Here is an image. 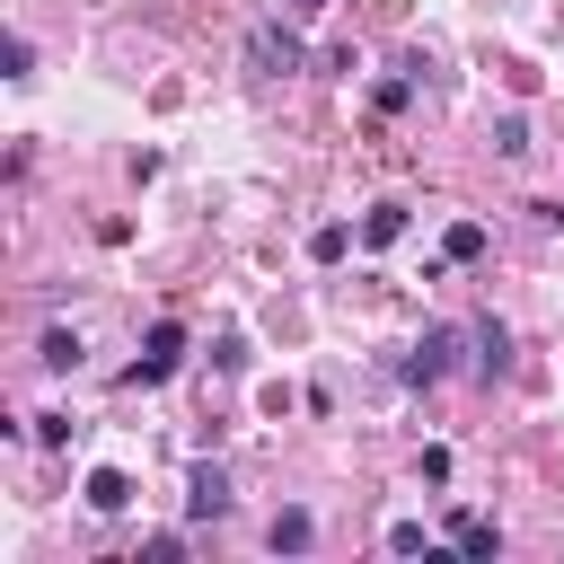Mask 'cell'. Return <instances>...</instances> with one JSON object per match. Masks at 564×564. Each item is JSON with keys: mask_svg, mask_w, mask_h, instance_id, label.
I'll return each mask as SVG.
<instances>
[{"mask_svg": "<svg viewBox=\"0 0 564 564\" xmlns=\"http://www.w3.org/2000/svg\"><path fill=\"white\" fill-rule=\"evenodd\" d=\"M44 370H79V335H70V326L44 335Z\"/></svg>", "mask_w": 564, "mask_h": 564, "instance_id": "10", "label": "cell"}, {"mask_svg": "<svg viewBox=\"0 0 564 564\" xmlns=\"http://www.w3.org/2000/svg\"><path fill=\"white\" fill-rule=\"evenodd\" d=\"M476 370H485V379H502V370H511V335H502L494 317L476 326Z\"/></svg>", "mask_w": 564, "mask_h": 564, "instance_id": "5", "label": "cell"}, {"mask_svg": "<svg viewBox=\"0 0 564 564\" xmlns=\"http://www.w3.org/2000/svg\"><path fill=\"white\" fill-rule=\"evenodd\" d=\"M388 546H397V555H423L432 538H423V520H397V529H388Z\"/></svg>", "mask_w": 564, "mask_h": 564, "instance_id": "14", "label": "cell"}, {"mask_svg": "<svg viewBox=\"0 0 564 564\" xmlns=\"http://www.w3.org/2000/svg\"><path fill=\"white\" fill-rule=\"evenodd\" d=\"M247 70H264V79H282V70H300V35L264 18V26L247 35Z\"/></svg>", "mask_w": 564, "mask_h": 564, "instance_id": "1", "label": "cell"}, {"mask_svg": "<svg viewBox=\"0 0 564 564\" xmlns=\"http://www.w3.org/2000/svg\"><path fill=\"white\" fill-rule=\"evenodd\" d=\"M123 502H132V476L123 467H97L88 476V511H123Z\"/></svg>", "mask_w": 564, "mask_h": 564, "instance_id": "6", "label": "cell"}, {"mask_svg": "<svg viewBox=\"0 0 564 564\" xmlns=\"http://www.w3.org/2000/svg\"><path fill=\"white\" fill-rule=\"evenodd\" d=\"M344 247H352V229H344V220H335V229H317V238H308V256H317V264H335V256H344Z\"/></svg>", "mask_w": 564, "mask_h": 564, "instance_id": "13", "label": "cell"}, {"mask_svg": "<svg viewBox=\"0 0 564 564\" xmlns=\"http://www.w3.org/2000/svg\"><path fill=\"white\" fill-rule=\"evenodd\" d=\"M449 546H467V555H494L502 538H494V529H485L476 511H458V520H449Z\"/></svg>", "mask_w": 564, "mask_h": 564, "instance_id": "8", "label": "cell"}, {"mask_svg": "<svg viewBox=\"0 0 564 564\" xmlns=\"http://www.w3.org/2000/svg\"><path fill=\"white\" fill-rule=\"evenodd\" d=\"M449 344H458V335H449V326H432V335L414 344V361H405V379H423V388H432V379L449 370Z\"/></svg>", "mask_w": 564, "mask_h": 564, "instance_id": "4", "label": "cell"}, {"mask_svg": "<svg viewBox=\"0 0 564 564\" xmlns=\"http://www.w3.org/2000/svg\"><path fill=\"white\" fill-rule=\"evenodd\" d=\"M185 511H194V520H220V511H229V476H220V467H194V485H185Z\"/></svg>", "mask_w": 564, "mask_h": 564, "instance_id": "3", "label": "cell"}, {"mask_svg": "<svg viewBox=\"0 0 564 564\" xmlns=\"http://www.w3.org/2000/svg\"><path fill=\"white\" fill-rule=\"evenodd\" d=\"M291 9H326V0H291Z\"/></svg>", "mask_w": 564, "mask_h": 564, "instance_id": "15", "label": "cell"}, {"mask_svg": "<svg viewBox=\"0 0 564 564\" xmlns=\"http://www.w3.org/2000/svg\"><path fill=\"white\" fill-rule=\"evenodd\" d=\"M494 150H502V159H520V150H529V123H520V115H502V123H494Z\"/></svg>", "mask_w": 564, "mask_h": 564, "instance_id": "12", "label": "cell"}, {"mask_svg": "<svg viewBox=\"0 0 564 564\" xmlns=\"http://www.w3.org/2000/svg\"><path fill=\"white\" fill-rule=\"evenodd\" d=\"M282 546H291V555L308 546V511H282V520H273V555H282Z\"/></svg>", "mask_w": 564, "mask_h": 564, "instance_id": "11", "label": "cell"}, {"mask_svg": "<svg viewBox=\"0 0 564 564\" xmlns=\"http://www.w3.org/2000/svg\"><path fill=\"white\" fill-rule=\"evenodd\" d=\"M397 238H405V212H397V203H379V212L361 220V247H397Z\"/></svg>", "mask_w": 564, "mask_h": 564, "instance_id": "7", "label": "cell"}, {"mask_svg": "<svg viewBox=\"0 0 564 564\" xmlns=\"http://www.w3.org/2000/svg\"><path fill=\"white\" fill-rule=\"evenodd\" d=\"M176 352H185V326H176V317H159V326H150V352L132 361V388H141V379H167V370H176Z\"/></svg>", "mask_w": 564, "mask_h": 564, "instance_id": "2", "label": "cell"}, {"mask_svg": "<svg viewBox=\"0 0 564 564\" xmlns=\"http://www.w3.org/2000/svg\"><path fill=\"white\" fill-rule=\"evenodd\" d=\"M441 256H449V264H476V256H485V229H476V220H458V229L441 238Z\"/></svg>", "mask_w": 564, "mask_h": 564, "instance_id": "9", "label": "cell"}]
</instances>
